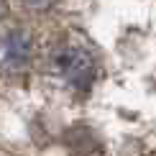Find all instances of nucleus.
<instances>
[{
    "instance_id": "2",
    "label": "nucleus",
    "mask_w": 156,
    "mask_h": 156,
    "mask_svg": "<svg viewBox=\"0 0 156 156\" xmlns=\"http://www.w3.org/2000/svg\"><path fill=\"white\" fill-rule=\"evenodd\" d=\"M34 38L23 28H10L0 36V72L18 74L31 64Z\"/></svg>"
},
{
    "instance_id": "1",
    "label": "nucleus",
    "mask_w": 156,
    "mask_h": 156,
    "mask_svg": "<svg viewBox=\"0 0 156 156\" xmlns=\"http://www.w3.org/2000/svg\"><path fill=\"white\" fill-rule=\"evenodd\" d=\"M54 64H56V72L64 77V82H67L69 87L80 90V92L90 90L92 82H95V77H97L95 56L84 46H80V44H64V46L56 51Z\"/></svg>"
},
{
    "instance_id": "4",
    "label": "nucleus",
    "mask_w": 156,
    "mask_h": 156,
    "mask_svg": "<svg viewBox=\"0 0 156 156\" xmlns=\"http://www.w3.org/2000/svg\"><path fill=\"white\" fill-rule=\"evenodd\" d=\"M5 10H8V5H5V0H0V21L5 18Z\"/></svg>"
},
{
    "instance_id": "3",
    "label": "nucleus",
    "mask_w": 156,
    "mask_h": 156,
    "mask_svg": "<svg viewBox=\"0 0 156 156\" xmlns=\"http://www.w3.org/2000/svg\"><path fill=\"white\" fill-rule=\"evenodd\" d=\"M21 3H23V5H26V8H28V10L44 13V10L54 8V5H56V0H21Z\"/></svg>"
}]
</instances>
